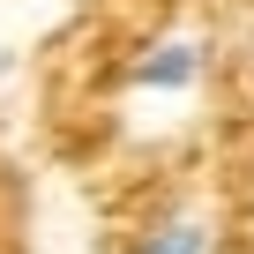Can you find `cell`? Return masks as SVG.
<instances>
[{
	"mask_svg": "<svg viewBox=\"0 0 254 254\" xmlns=\"http://www.w3.org/2000/svg\"><path fill=\"white\" fill-rule=\"evenodd\" d=\"M202 75V53L187 45V38H172V45H157L142 67H135V90H187Z\"/></svg>",
	"mask_w": 254,
	"mask_h": 254,
	"instance_id": "6da1fadb",
	"label": "cell"
},
{
	"mask_svg": "<svg viewBox=\"0 0 254 254\" xmlns=\"http://www.w3.org/2000/svg\"><path fill=\"white\" fill-rule=\"evenodd\" d=\"M142 254H209V232H202V224H165Z\"/></svg>",
	"mask_w": 254,
	"mask_h": 254,
	"instance_id": "7a4b0ae2",
	"label": "cell"
}]
</instances>
